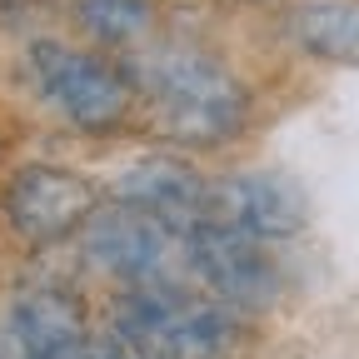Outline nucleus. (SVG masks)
Wrapping results in <instances>:
<instances>
[{
    "label": "nucleus",
    "instance_id": "nucleus-1",
    "mask_svg": "<svg viewBox=\"0 0 359 359\" xmlns=\"http://www.w3.org/2000/svg\"><path fill=\"white\" fill-rule=\"evenodd\" d=\"M135 85L155 105L165 135L180 145L210 150L245 130V115H250L245 85L195 45H155V50H145L135 60Z\"/></svg>",
    "mask_w": 359,
    "mask_h": 359
},
{
    "label": "nucleus",
    "instance_id": "nucleus-2",
    "mask_svg": "<svg viewBox=\"0 0 359 359\" xmlns=\"http://www.w3.org/2000/svg\"><path fill=\"white\" fill-rule=\"evenodd\" d=\"M115 334L145 359H224L240 334V320L215 294L205 299L180 285H145L130 290V299L120 304Z\"/></svg>",
    "mask_w": 359,
    "mask_h": 359
},
{
    "label": "nucleus",
    "instance_id": "nucleus-3",
    "mask_svg": "<svg viewBox=\"0 0 359 359\" xmlns=\"http://www.w3.org/2000/svg\"><path fill=\"white\" fill-rule=\"evenodd\" d=\"M30 70H35L40 95L80 130H115L130 115L135 85H130L125 70L105 65L100 55H85V50H70V45L40 40L30 50Z\"/></svg>",
    "mask_w": 359,
    "mask_h": 359
},
{
    "label": "nucleus",
    "instance_id": "nucleus-4",
    "mask_svg": "<svg viewBox=\"0 0 359 359\" xmlns=\"http://www.w3.org/2000/svg\"><path fill=\"white\" fill-rule=\"evenodd\" d=\"M180 250L185 235H175L170 224H160L145 210H100L85 224V259L105 269V275L125 280L130 290L145 285H180Z\"/></svg>",
    "mask_w": 359,
    "mask_h": 359
},
{
    "label": "nucleus",
    "instance_id": "nucleus-5",
    "mask_svg": "<svg viewBox=\"0 0 359 359\" xmlns=\"http://www.w3.org/2000/svg\"><path fill=\"white\" fill-rule=\"evenodd\" d=\"M185 259L205 280V290L230 309H269L285 290L280 264L264 255V240L230 230V224H215V219L195 224L185 235Z\"/></svg>",
    "mask_w": 359,
    "mask_h": 359
},
{
    "label": "nucleus",
    "instance_id": "nucleus-6",
    "mask_svg": "<svg viewBox=\"0 0 359 359\" xmlns=\"http://www.w3.org/2000/svg\"><path fill=\"white\" fill-rule=\"evenodd\" d=\"M6 215L15 224V235H25L30 245H55L100 215V190L80 170L25 165L6 185Z\"/></svg>",
    "mask_w": 359,
    "mask_h": 359
},
{
    "label": "nucleus",
    "instance_id": "nucleus-7",
    "mask_svg": "<svg viewBox=\"0 0 359 359\" xmlns=\"http://www.w3.org/2000/svg\"><path fill=\"white\" fill-rule=\"evenodd\" d=\"M304 195L290 185L285 175L269 170H250V175H230L210 185V219L245 230L255 240H290L304 230Z\"/></svg>",
    "mask_w": 359,
    "mask_h": 359
},
{
    "label": "nucleus",
    "instance_id": "nucleus-8",
    "mask_svg": "<svg viewBox=\"0 0 359 359\" xmlns=\"http://www.w3.org/2000/svg\"><path fill=\"white\" fill-rule=\"evenodd\" d=\"M115 195H120V205L145 210V215H155L160 224H170L175 235H190L195 224L210 219V180H205L195 165L175 160V155L135 160V165L120 175Z\"/></svg>",
    "mask_w": 359,
    "mask_h": 359
},
{
    "label": "nucleus",
    "instance_id": "nucleus-9",
    "mask_svg": "<svg viewBox=\"0 0 359 359\" xmlns=\"http://www.w3.org/2000/svg\"><path fill=\"white\" fill-rule=\"evenodd\" d=\"M11 330L25 344V359H95L80 304L60 290H25L11 309Z\"/></svg>",
    "mask_w": 359,
    "mask_h": 359
},
{
    "label": "nucleus",
    "instance_id": "nucleus-10",
    "mask_svg": "<svg viewBox=\"0 0 359 359\" xmlns=\"http://www.w3.org/2000/svg\"><path fill=\"white\" fill-rule=\"evenodd\" d=\"M290 30L314 60L359 65V6L354 0H304L290 15Z\"/></svg>",
    "mask_w": 359,
    "mask_h": 359
},
{
    "label": "nucleus",
    "instance_id": "nucleus-11",
    "mask_svg": "<svg viewBox=\"0 0 359 359\" xmlns=\"http://www.w3.org/2000/svg\"><path fill=\"white\" fill-rule=\"evenodd\" d=\"M75 20L105 45H130L150 35L155 6L150 0H75Z\"/></svg>",
    "mask_w": 359,
    "mask_h": 359
},
{
    "label": "nucleus",
    "instance_id": "nucleus-12",
    "mask_svg": "<svg viewBox=\"0 0 359 359\" xmlns=\"http://www.w3.org/2000/svg\"><path fill=\"white\" fill-rule=\"evenodd\" d=\"M95 359H145V354L130 349V344L115 334V339H95Z\"/></svg>",
    "mask_w": 359,
    "mask_h": 359
}]
</instances>
